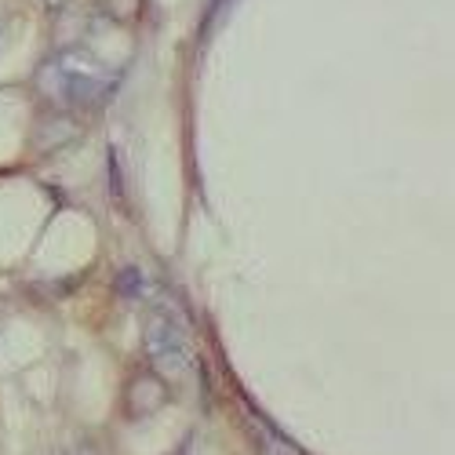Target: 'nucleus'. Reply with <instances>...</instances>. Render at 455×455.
I'll list each match as a JSON object with an SVG mask.
<instances>
[{"label":"nucleus","mask_w":455,"mask_h":455,"mask_svg":"<svg viewBox=\"0 0 455 455\" xmlns=\"http://www.w3.org/2000/svg\"><path fill=\"white\" fill-rule=\"evenodd\" d=\"M113 84H117V73L92 48H81V44L62 48L59 55H52L36 69V88L59 109H88V106L102 102L113 92Z\"/></svg>","instance_id":"nucleus-1"},{"label":"nucleus","mask_w":455,"mask_h":455,"mask_svg":"<svg viewBox=\"0 0 455 455\" xmlns=\"http://www.w3.org/2000/svg\"><path fill=\"white\" fill-rule=\"evenodd\" d=\"M142 350H146V361L157 375H164L168 383H179L194 371V347H189L186 331L168 317V314H149L146 324H142Z\"/></svg>","instance_id":"nucleus-2"},{"label":"nucleus","mask_w":455,"mask_h":455,"mask_svg":"<svg viewBox=\"0 0 455 455\" xmlns=\"http://www.w3.org/2000/svg\"><path fill=\"white\" fill-rule=\"evenodd\" d=\"M172 401V383L164 375H157L154 368H142L128 379L124 387V415L128 419H146V415H157L164 404Z\"/></svg>","instance_id":"nucleus-3"},{"label":"nucleus","mask_w":455,"mask_h":455,"mask_svg":"<svg viewBox=\"0 0 455 455\" xmlns=\"http://www.w3.org/2000/svg\"><path fill=\"white\" fill-rule=\"evenodd\" d=\"M255 448H259V455H299L281 434L267 430L262 423H255Z\"/></svg>","instance_id":"nucleus-4"},{"label":"nucleus","mask_w":455,"mask_h":455,"mask_svg":"<svg viewBox=\"0 0 455 455\" xmlns=\"http://www.w3.org/2000/svg\"><path fill=\"white\" fill-rule=\"evenodd\" d=\"M99 8L113 19V22H135L146 8V0H99Z\"/></svg>","instance_id":"nucleus-5"},{"label":"nucleus","mask_w":455,"mask_h":455,"mask_svg":"<svg viewBox=\"0 0 455 455\" xmlns=\"http://www.w3.org/2000/svg\"><path fill=\"white\" fill-rule=\"evenodd\" d=\"M234 4H237V0H208V8H204V33H212L226 15H230Z\"/></svg>","instance_id":"nucleus-6"},{"label":"nucleus","mask_w":455,"mask_h":455,"mask_svg":"<svg viewBox=\"0 0 455 455\" xmlns=\"http://www.w3.org/2000/svg\"><path fill=\"white\" fill-rule=\"evenodd\" d=\"M66 455H106V448H99L95 441H77Z\"/></svg>","instance_id":"nucleus-7"},{"label":"nucleus","mask_w":455,"mask_h":455,"mask_svg":"<svg viewBox=\"0 0 455 455\" xmlns=\"http://www.w3.org/2000/svg\"><path fill=\"white\" fill-rule=\"evenodd\" d=\"M44 4H48V8H52V12H59V8H62V4H66V0H44Z\"/></svg>","instance_id":"nucleus-8"}]
</instances>
